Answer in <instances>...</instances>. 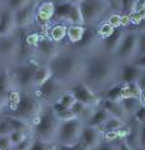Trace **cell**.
Instances as JSON below:
<instances>
[{"label":"cell","instance_id":"obj_2","mask_svg":"<svg viewBox=\"0 0 145 150\" xmlns=\"http://www.w3.org/2000/svg\"><path fill=\"white\" fill-rule=\"evenodd\" d=\"M48 67L52 71V76L64 86L82 78L83 59L77 53L59 52V54L48 62Z\"/></svg>","mask_w":145,"mask_h":150},{"label":"cell","instance_id":"obj_13","mask_svg":"<svg viewBox=\"0 0 145 150\" xmlns=\"http://www.w3.org/2000/svg\"><path fill=\"white\" fill-rule=\"evenodd\" d=\"M35 48L38 51L39 56L43 57L44 59H47L48 62L59 54V49H58L56 42H53L49 38H45V37H40Z\"/></svg>","mask_w":145,"mask_h":150},{"label":"cell","instance_id":"obj_43","mask_svg":"<svg viewBox=\"0 0 145 150\" xmlns=\"http://www.w3.org/2000/svg\"><path fill=\"white\" fill-rule=\"evenodd\" d=\"M107 23L111 24L115 28H119L122 25V16H120L119 14H111L107 18Z\"/></svg>","mask_w":145,"mask_h":150},{"label":"cell","instance_id":"obj_48","mask_svg":"<svg viewBox=\"0 0 145 150\" xmlns=\"http://www.w3.org/2000/svg\"><path fill=\"white\" fill-rule=\"evenodd\" d=\"M140 148L145 149V125L140 127Z\"/></svg>","mask_w":145,"mask_h":150},{"label":"cell","instance_id":"obj_40","mask_svg":"<svg viewBox=\"0 0 145 150\" xmlns=\"http://www.w3.org/2000/svg\"><path fill=\"white\" fill-rule=\"evenodd\" d=\"M145 56V30L138 33V54L136 58Z\"/></svg>","mask_w":145,"mask_h":150},{"label":"cell","instance_id":"obj_36","mask_svg":"<svg viewBox=\"0 0 145 150\" xmlns=\"http://www.w3.org/2000/svg\"><path fill=\"white\" fill-rule=\"evenodd\" d=\"M30 3H33L32 0H6V8H9L13 11H18L28 6Z\"/></svg>","mask_w":145,"mask_h":150},{"label":"cell","instance_id":"obj_30","mask_svg":"<svg viewBox=\"0 0 145 150\" xmlns=\"http://www.w3.org/2000/svg\"><path fill=\"white\" fill-rule=\"evenodd\" d=\"M8 121L11 124V126L14 127V130H22V131H33V124L25 121V120H22V119H18V117H14L11 115H4Z\"/></svg>","mask_w":145,"mask_h":150},{"label":"cell","instance_id":"obj_16","mask_svg":"<svg viewBox=\"0 0 145 150\" xmlns=\"http://www.w3.org/2000/svg\"><path fill=\"white\" fill-rule=\"evenodd\" d=\"M61 88H62V85L54 77H52L45 83H43L40 87L37 88V95L45 100H52V98H56L59 95Z\"/></svg>","mask_w":145,"mask_h":150},{"label":"cell","instance_id":"obj_55","mask_svg":"<svg viewBox=\"0 0 145 150\" xmlns=\"http://www.w3.org/2000/svg\"><path fill=\"white\" fill-rule=\"evenodd\" d=\"M91 150H97V149H91Z\"/></svg>","mask_w":145,"mask_h":150},{"label":"cell","instance_id":"obj_26","mask_svg":"<svg viewBox=\"0 0 145 150\" xmlns=\"http://www.w3.org/2000/svg\"><path fill=\"white\" fill-rule=\"evenodd\" d=\"M72 6H73V4H71L69 1H63V3L57 4L56 10H54V18L57 20L68 22L69 15H71V11H72Z\"/></svg>","mask_w":145,"mask_h":150},{"label":"cell","instance_id":"obj_1","mask_svg":"<svg viewBox=\"0 0 145 150\" xmlns=\"http://www.w3.org/2000/svg\"><path fill=\"white\" fill-rule=\"evenodd\" d=\"M115 54L105 52H95L83 59L82 82L86 83L95 93L109 90L116 78H119L120 68Z\"/></svg>","mask_w":145,"mask_h":150},{"label":"cell","instance_id":"obj_41","mask_svg":"<svg viewBox=\"0 0 145 150\" xmlns=\"http://www.w3.org/2000/svg\"><path fill=\"white\" fill-rule=\"evenodd\" d=\"M97 150H119V145L116 143V140H105L103 139L102 143L96 148Z\"/></svg>","mask_w":145,"mask_h":150},{"label":"cell","instance_id":"obj_8","mask_svg":"<svg viewBox=\"0 0 145 150\" xmlns=\"http://www.w3.org/2000/svg\"><path fill=\"white\" fill-rule=\"evenodd\" d=\"M136 54H138V33L127 32L124 37L121 45L115 53V57L119 62L130 63L136 58Z\"/></svg>","mask_w":145,"mask_h":150},{"label":"cell","instance_id":"obj_56","mask_svg":"<svg viewBox=\"0 0 145 150\" xmlns=\"http://www.w3.org/2000/svg\"><path fill=\"white\" fill-rule=\"evenodd\" d=\"M0 119H1V116H0Z\"/></svg>","mask_w":145,"mask_h":150},{"label":"cell","instance_id":"obj_7","mask_svg":"<svg viewBox=\"0 0 145 150\" xmlns=\"http://www.w3.org/2000/svg\"><path fill=\"white\" fill-rule=\"evenodd\" d=\"M38 66L39 64L35 63V62H27V63L19 64L13 71V73H11L14 83L18 85L23 90H28V88L34 87L35 86L34 76H35V71L38 68Z\"/></svg>","mask_w":145,"mask_h":150},{"label":"cell","instance_id":"obj_42","mask_svg":"<svg viewBox=\"0 0 145 150\" xmlns=\"http://www.w3.org/2000/svg\"><path fill=\"white\" fill-rule=\"evenodd\" d=\"M13 148H14V145L10 139V135L0 136V150H11Z\"/></svg>","mask_w":145,"mask_h":150},{"label":"cell","instance_id":"obj_23","mask_svg":"<svg viewBox=\"0 0 145 150\" xmlns=\"http://www.w3.org/2000/svg\"><path fill=\"white\" fill-rule=\"evenodd\" d=\"M120 102H121L124 110L130 117H132L136 114V111L144 105V100L139 97H124L120 100Z\"/></svg>","mask_w":145,"mask_h":150},{"label":"cell","instance_id":"obj_44","mask_svg":"<svg viewBox=\"0 0 145 150\" xmlns=\"http://www.w3.org/2000/svg\"><path fill=\"white\" fill-rule=\"evenodd\" d=\"M132 117H134L140 125H145V103L136 111V114L132 116Z\"/></svg>","mask_w":145,"mask_h":150},{"label":"cell","instance_id":"obj_38","mask_svg":"<svg viewBox=\"0 0 145 150\" xmlns=\"http://www.w3.org/2000/svg\"><path fill=\"white\" fill-rule=\"evenodd\" d=\"M115 27H112L111 24H109V23H102L100 27H98V29H97V32H98V35H100V38L101 39H105V38H107V37H110L112 33L115 32Z\"/></svg>","mask_w":145,"mask_h":150},{"label":"cell","instance_id":"obj_20","mask_svg":"<svg viewBox=\"0 0 145 150\" xmlns=\"http://www.w3.org/2000/svg\"><path fill=\"white\" fill-rule=\"evenodd\" d=\"M20 39L15 35L6 37V38H0V54L5 57H11L18 54Z\"/></svg>","mask_w":145,"mask_h":150},{"label":"cell","instance_id":"obj_22","mask_svg":"<svg viewBox=\"0 0 145 150\" xmlns=\"http://www.w3.org/2000/svg\"><path fill=\"white\" fill-rule=\"evenodd\" d=\"M98 40H100L98 32L95 30V29H92V28H86L83 38H82V40L77 44V47L80 49H83V51H88V49L93 48L95 45L97 44Z\"/></svg>","mask_w":145,"mask_h":150},{"label":"cell","instance_id":"obj_45","mask_svg":"<svg viewBox=\"0 0 145 150\" xmlns=\"http://www.w3.org/2000/svg\"><path fill=\"white\" fill-rule=\"evenodd\" d=\"M135 1L136 0H120L121 6H122V10L124 11H130L131 9H134Z\"/></svg>","mask_w":145,"mask_h":150},{"label":"cell","instance_id":"obj_10","mask_svg":"<svg viewBox=\"0 0 145 150\" xmlns=\"http://www.w3.org/2000/svg\"><path fill=\"white\" fill-rule=\"evenodd\" d=\"M16 29L18 28L15 23V11L5 8L0 13V38L14 35Z\"/></svg>","mask_w":145,"mask_h":150},{"label":"cell","instance_id":"obj_46","mask_svg":"<svg viewBox=\"0 0 145 150\" xmlns=\"http://www.w3.org/2000/svg\"><path fill=\"white\" fill-rule=\"evenodd\" d=\"M131 63H132V64H135L136 67H139L140 69L145 71V56H141V57H138V58H135V59L132 61Z\"/></svg>","mask_w":145,"mask_h":150},{"label":"cell","instance_id":"obj_31","mask_svg":"<svg viewBox=\"0 0 145 150\" xmlns=\"http://www.w3.org/2000/svg\"><path fill=\"white\" fill-rule=\"evenodd\" d=\"M68 23L71 25H85V20H83V15H82L80 4H73Z\"/></svg>","mask_w":145,"mask_h":150},{"label":"cell","instance_id":"obj_12","mask_svg":"<svg viewBox=\"0 0 145 150\" xmlns=\"http://www.w3.org/2000/svg\"><path fill=\"white\" fill-rule=\"evenodd\" d=\"M126 32L122 29V27H119L115 29V32L111 34L110 37L102 39V49L110 54H115L117 52L119 47L122 43V39L125 37Z\"/></svg>","mask_w":145,"mask_h":150},{"label":"cell","instance_id":"obj_32","mask_svg":"<svg viewBox=\"0 0 145 150\" xmlns=\"http://www.w3.org/2000/svg\"><path fill=\"white\" fill-rule=\"evenodd\" d=\"M124 97H139L143 98V91L138 85V82L135 83H124ZM122 97V98H124Z\"/></svg>","mask_w":145,"mask_h":150},{"label":"cell","instance_id":"obj_52","mask_svg":"<svg viewBox=\"0 0 145 150\" xmlns=\"http://www.w3.org/2000/svg\"><path fill=\"white\" fill-rule=\"evenodd\" d=\"M136 150H145V149H143V148H138V149H136Z\"/></svg>","mask_w":145,"mask_h":150},{"label":"cell","instance_id":"obj_47","mask_svg":"<svg viewBox=\"0 0 145 150\" xmlns=\"http://www.w3.org/2000/svg\"><path fill=\"white\" fill-rule=\"evenodd\" d=\"M116 143H117V145H119V150H134L124 139H117Z\"/></svg>","mask_w":145,"mask_h":150},{"label":"cell","instance_id":"obj_21","mask_svg":"<svg viewBox=\"0 0 145 150\" xmlns=\"http://www.w3.org/2000/svg\"><path fill=\"white\" fill-rule=\"evenodd\" d=\"M110 117H111V115L109 114V111L105 110L102 106L98 105L96 109L92 111V114H91L90 119L86 121V125H90V126L101 129Z\"/></svg>","mask_w":145,"mask_h":150},{"label":"cell","instance_id":"obj_9","mask_svg":"<svg viewBox=\"0 0 145 150\" xmlns=\"http://www.w3.org/2000/svg\"><path fill=\"white\" fill-rule=\"evenodd\" d=\"M71 92L74 95V97H76V100L78 102H82V103H85L87 106H91V107H95V106L97 107L100 105L101 100L97 97V93H95L93 91L83 82H77L76 85L72 87Z\"/></svg>","mask_w":145,"mask_h":150},{"label":"cell","instance_id":"obj_24","mask_svg":"<svg viewBox=\"0 0 145 150\" xmlns=\"http://www.w3.org/2000/svg\"><path fill=\"white\" fill-rule=\"evenodd\" d=\"M126 124L127 122L122 121V120L111 116V117L106 121V124L101 127V131H102L103 136H105V135H110V134H117L120 130H122V129L126 126Z\"/></svg>","mask_w":145,"mask_h":150},{"label":"cell","instance_id":"obj_6","mask_svg":"<svg viewBox=\"0 0 145 150\" xmlns=\"http://www.w3.org/2000/svg\"><path fill=\"white\" fill-rule=\"evenodd\" d=\"M81 11L83 15L85 25H92L98 23L110 11L109 0H82L80 3Z\"/></svg>","mask_w":145,"mask_h":150},{"label":"cell","instance_id":"obj_4","mask_svg":"<svg viewBox=\"0 0 145 150\" xmlns=\"http://www.w3.org/2000/svg\"><path fill=\"white\" fill-rule=\"evenodd\" d=\"M43 110L44 107L38 96L24 93L20 97L19 103L10 111L9 115L33 124L37 120V117L43 112Z\"/></svg>","mask_w":145,"mask_h":150},{"label":"cell","instance_id":"obj_18","mask_svg":"<svg viewBox=\"0 0 145 150\" xmlns=\"http://www.w3.org/2000/svg\"><path fill=\"white\" fill-rule=\"evenodd\" d=\"M100 106H102L105 110L109 111V114L114 117H117L120 120L125 122H129V120L131 119L129 115L125 112L124 107L121 105L120 101H111V100H106V98H102L100 101Z\"/></svg>","mask_w":145,"mask_h":150},{"label":"cell","instance_id":"obj_5","mask_svg":"<svg viewBox=\"0 0 145 150\" xmlns=\"http://www.w3.org/2000/svg\"><path fill=\"white\" fill-rule=\"evenodd\" d=\"M85 127V121L81 119H72L61 124V129L57 136V145L61 146H76L81 143L82 130Z\"/></svg>","mask_w":145,"mask_h":150},{"label":"cell","instance_id":"obj_19","mask_svg":"<svg viewBox=\"0 0 145 150\" xmlns=\"http://www.w3.org/2000/svg\"><path fill=\"white\" fill-rule=\"evenodd\" d=\"M54 10L56 5L52 1H43L39 5H37L35 10V19L37 22L42 25H45L51 22L52 18H54Z\"/></svg>","mask_w":145,"mask_h":150},{"label":"cell","instance_id":"obj_17","mask_svg":"<svg viewBox=\"0 0 145 150\" xmlns=\"http://www.w3.org/2000/svg\"><path fill=\"white\" fill-rule=\"evenodd\" d=\"M14 90V81L8 71L0 72V105L8 106V98L10 92Z\"/></svg>","mask_w":145,"mask_h":150},{"label":"cell","instance_id":"obj_28","mask_svg":"<svg viewBox=\"0 0 145 150\" xmlns=\"http://www.w3.org/2000/svg\"><path fill=\"white\" fill-rule=\"evenodd\" d=\"M124 83L117 82L114 86H111L109 90L103 92V98L111 100V101H120L124 97Z\"/></svg>","mask_w":145,"mask_h":150},{"label":"cell","instance_id":"obj_15","mask_svg":"<svg viewBox=\"0 0 145 150\" xmlns=\"http://www.w3.org/2000/svg\"><path fill=\"white\" fill-rule=\"evenodd\" d=\"M35 10L37 5L35 3H30L28 6L23 8L18 11H15V23L18 29H24L30 25L33 19L35 18Z\"/></svg>","mask_w":145,"mask_h":150},{"label":"cell","instance_id":"obj_37","mask_svg":"<svg viewBox=\"0 0 145 150\" xmlns=\"http://www.w3.org/2000/svg\"><path fill=\"white\" fill-rule=\"evenodd\" d=\"M28 137H29V131H22V130H16L10 135V139L13 141L14 146H18L20 143H23Z\"/></svg>","mask_w":145,"mask_h":150},{"label":"cell","instance_id":"obj_33","mask_svg":"<svg viewBox=\"0 0 145 150\" xmlns=\"http://www.w3.org/2000/svg\"><path fill=\"white\" fill-rule=\"evenodd\" d=\"M67 29L68 27L67 25H61V24H57L54 25L52 29H51V39L53 42H61L64 37H67Z\"/></svg>","mask_w":145,"mask_h":150},{"label":"cell","instance_id":"obj_39","mask_svg":"<svg viewBox=\"0 0 145 150\" xmlns=\"http://www.w3.org/2000/svg\"><path fill=\"white\" fill-rule=\"evenodd\" d=\"M14 127L11 126V124L4 117L0 119V136H6V135H11L14 132Z\"/></svg>","mask_w":145,"mask_h":150},{"label":"cell","instance_id":"obj_11","mask_svg":"<svg viewBox=\"0 0 145 150\" xmlns=\"http://www.w3.org/2000/svg\"><path fill=\"white\" fill-rule=\"evenodd\" d=\"M81 141L88 149H96L103 141V134H102L101 129L93 127V126H90V125L85 124V127L82 130Z\"/></svg>","mask_w":145,"mask_h":150},{"label":"cell","instance_id":"obj_50","mask_svg":"<svg viewBox=\"0 0 145 150\" xmlns=\"http://www.w3.org/2000/svg\"><path fill=\"white\" fill-rule=\"evenodd\" d=\"M57 150H72V148H68V146H61L58 145V149Z\"/></svg>","mask_w":145,"mask_h":150},{"label":"cell","instance_id":"obj_49","mask_svg":"<svg viewBox=\"0 0 145 150\" xmlns=\"http://www.w3.org/2000/svg\"><path fill=\"white\" fill-rule=\"evenodd\" d=\"M145 8V0H136L135 5H134V10L136 11H141Z\"/></svg>","mask_w":145,"mask_h":150},{"label":"cell","instance_id":"obj_35","mask_svg":"<svg viewBox=\"0 0 145 150\" xmlns=\"http://www.w3.org/2000/svg\"><path fill=\"white\" fill-rule=\"evenodd\" d=\"M57 101L61 102L64 107H67V109H71L72 110V107H73L74 103H76L77 100H76V97H74V95L71 92V91H69V92H64L59 98L57 100Z\"/></svg>","mask_w":145,"mask_h":150},{"label":"cell","instance_id":"obj_3","mask_svg":"<svg viewBox=\"0 0 145 150\" xmlns=\"http://www.w3.org/2000/svg\"><path fill=\"white\" fill-rule=\"evenodd\" d=\"M61 124L62 122L58 120L56 114L52 110V107L44 109L42 114L33 122L34 139L48 141V143H56L58 132H59L61 129Z\"/></svg>","mask_w":145,"mask_h":150},{"label":"cell","instance_id":"obj_54","mask_svg":"<svg viewBox=\"0 0 145 150\" xmlns=\"http://www.w3.org/2000/svg\"><path fill=\"white\" fill-rule=\"evenodd\" d=\"M143 100H144V103H145V97H144V98H143Z\"/></svg>","mask_w":145,"mask_h":150},{"label":"cell","instance_id":"obj_34","mask_svg":"<svg viewBox=\"0 0 145 150\" xmlns=\"http://www.w3.org/2000/svg\"><path fill=\"white\" fill-rule=\"evenodd\" d=\"M57 149H58V145L56 143H48V141L34 139L29 150H57Z\"/></svg>","mask_w":145,"mask_h":150},{"label":"cell","instance_id":"obj_27","mask_svg":"<svg viewBox=\"0 0 145 150\" xmlns=\"http://www.w3.org/2000/svg\"><path fill=\"white\" fill-rule=\"evenodd\" d=\"M52 71L48 66H43V64H39L38 68L35 71V76H34V83H35V87L38 88L43 85V83L47 82L49 78H52Z\"/></svg>","mask_w":145,"mask_h":150},{"label":"cell","instance_id":"obj_51","mask_svg":"<svg viewBox=\"0 0 145 150\" xmlns=\"http://www.w3.org/2000/svg\"><path fill=\"white\" fill-rule=\"evenodd\" d=\"M66 1H69L71 4H80L82 0H66Z\"/></svg>","mask_w":145,"mask_h":150},{"label":"cell","instance_id":"obj_29","mask_svg":"<svg viewBox=\"0 0 145 150\" xmlns=\"http://www.w3.org/2000/svg\"><path fill=\"white\" fill-rule=\"evenodd\" d=\"M86 32L85 25H69L67 29V37L69 43L72 44H78L82 40Z\"/></svg>","mask_w":145,"mask_h":150},{"label":"cell","instance_id":"obj_25","mask_svg":"<svg viewBox=\"0 0 145 150\" xmlns=\"http://www.w3.org/2000/svg\"><path fill=\"white\" fill-rule=\"evenodd\" d=\"M51 107H52L53 112L56 114V116L58 117V120H59L61 122H64V121H68V120L76 119V115L73 114V111L71 109H67V107H64L61 102L54 101Z\"/></svg>","mask_w":145,"mask_h":150},{"label":"cell","instance_id":"obj_14","mask_svg":"<svg viewBox=\"0 0 145 150\" xmlns=\"http://www.w3.org/2000/svg\"><path fill=\"white\" fill-rule=\"evenodd\" d=\"M144 72L145 71L140 69L139 67H136V66L132 64L131 62L130 63H126L120 68L119 82H121V83H135L141 78Z\"/></svg>","mask_w":145,"mask_h":150},{"label":"cell","instance_id":"obj_53","mask_svg":"<svg viewBox=\"0 0 145 150\" xmlns=\"http://www.w3.org/2000/svg\"><path fill=\"white\" fill-rule=\"evenodd\" d=\"M11 150H18V149H16V148H13V149H11Z\"/></svg>","mask_w":145,"mask_h":150}]
</instances>
